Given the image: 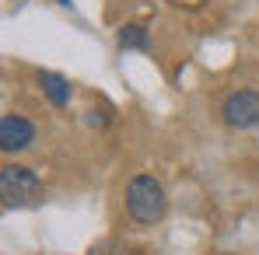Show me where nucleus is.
Returning <instances> with one entry per match:
<instances>
[{
  "mask_svg": "<svg viewBox=\"0 0 259 255\" xmlns=\"http://www.w3.org/2000/svg\"><path fill=\"white\" fill-rule=\"evenodd\" d=\"M165 210H168V196L154 175H133L126 182V213L133 224L151 227L165 217Z\"/></svg>",
  "mask_w": 259,
  "mask_h": 255,
  "instance_id": "f257e3e1",
  "label": "nucleus"
},
{
  "mask_svg": "<svg viewBox=\"0 0 259 255\" xmlns=\"http://www.w3.org/2000/svg\"><path fill=\"white\" fill-rule=\"evenodd\" d=\"M46 189L42 178L25 165H4L0 168V199H4V210H25V207H35L42 203Z\"/></svg>",
  "mask_w": 259,
  "mask_h": 255,
  "instance_id": "f03ea898",
  "label": "nucleus"
},
{
  "mask_svg": "<svg viewBox=\"0 0 259 255\" xmlns=\"http://www.w3.org/2000/svg\"><path fill=\"white\" fill-rule=\"evenodd\" d=\"M221 116L231 129H252L259 126V91L238 87L221 101Z\"/></svg>",
  "mask_w": 259,
  "mask_h": 255,
  "instance_id": "7ed1b4c3",
  "label": "nucleus"
},
{
  "mask_svg": "<svg viewBox=\"0 0 259 255\" xmlns=\"http://www.w3.org/2000/svg\"><path fill=\"white\" fill-rule=\"evenodd\" d=\"M35 143V123H28L18 112L0 116V150L4 154H21Z\"/></svg>",
  "mask_w": 259,
  "mask_h": 255,
  "instance_id": "20e7f679",
  "label": "nucleus"
},
{
  "mask_svg": "<svg viewBox=\"0 0 259 255\" xmlns=\"http://www.w3.org/2000/svg\"><path fill=\"white\" fill-rule=\"evenodd\" d=\"M35 84L42 87V94L49 98V105H56V109H67L70 98H74V87H70V81H67L63 74L39 70V74H35Z\"/></svg>",
  "mask_w": 259,
  "mask_h": 255,
  "instance_id": "39448f33",
  "label": "nucleus"
},
{
  "mask_svg": "<svg viewBox=\"0 0 259 255\" xmlns=\"http://www.w3.org/2000/svg\"><path fill=\"white\" fill-rule=\"evenodd\" d=\"M119 49H140V53H147V28L144 25H123L119 28Z\"/></svg>",
  "mask_w": 259,
  "mask_h": 255,
  "instance_id": "423d86ee",
  "label": "nucleus"
},
{
  "mask_svg": "<svg viewBox=\"0 0 259 255\" xmlns=\"http://www.w3.org/2000/svg\"><path fill=\"white\" fill-rule=\"evenodd\" d=\"M88 126H109V116L105 112H95V109H88Z\"/></svg>",
  "mask_w": 259,
  "mask_h": 255,
  "instance_id": "0eeeda50",
  "label": "nucleus"
},
{
  "mask_svg": "<svg viewBox=\"0 0 259 255\" xmlns=\"http://www.w3.org/2000/svg\"><path fill=\"white\" fill-rule=\"evenodd\" d=\"M56 4H60V7H70V0H56Z\"/></svg>",
  "mask_w": 259,
  "mask_h": 255,
  "instance_id": "6e6552de",
  "label": "nucleus"
},
{
  "mask_svg": "<svg viewBox=\"0 0 259 255\" xmlns=\"http://www.w3.org/2000/svg\"><path fill=\"white\" fill-rule=\"evenodd\" d=\"M224 255H231V252H224Z\"/></svg>",
  "mask_w": 259,
  "mask_h": 255,
  "instance_id": "1a4fd4ad",
  "label": "nucleus"
}]
</instances>
